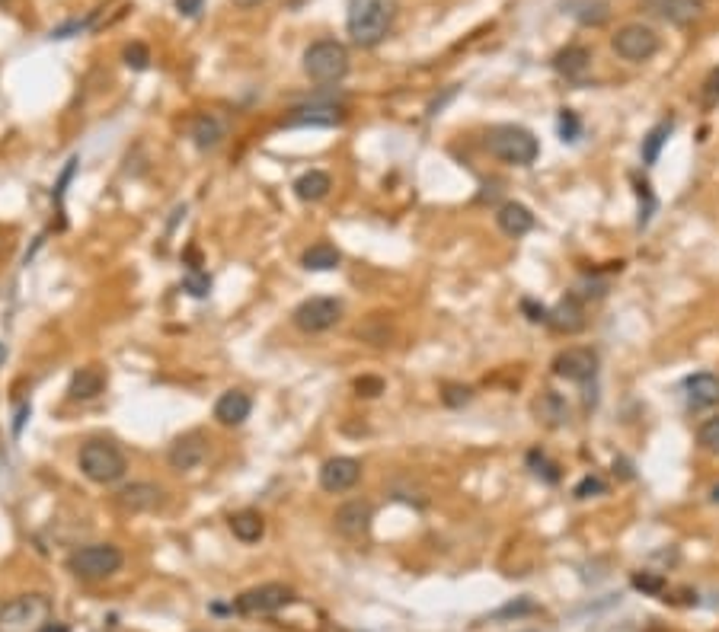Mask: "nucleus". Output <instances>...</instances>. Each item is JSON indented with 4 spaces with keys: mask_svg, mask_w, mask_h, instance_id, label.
Here are the masks:
<instances>
[{
    "mask_svg": "<svg viewBox=\"0 0 719 632\" xmlns=\"http://www.w3.org/2000/svg\"><path fill=\"white\" fill-rule=\"evenodd\" d=\"M394 20H396V0H349L345 32L352 36L355 45L371 48V45L387 39V32L394 30Z\"/></svg>",
    "mask_w": 719,
    "mask_h": 632,
    "instance_id": "obj_1",
    "label": "nucleus"
},
{
    "mask_svg": "<svg viewBox=\"0 0 719 632\" xmlns=\"http://www.w3.org/2000/svg\"><path fill=\"white\" fill-rule=\"evenodd\" d=\"M77 463H81L83 476H87L90 482H96V486H112V482L122 480L128 470L126 454L118 451V444L109 441V437H90L81 447Z\"/></svg>",
    "mask_w": 719,
    "mask_h": 632,
    "instance_id": "obj_2",
    "label": "nucleus"
},
{
    "mask_svg": "<svg viewBox=\"0 0 719 632\" xmlns=\"http://www.w3.org/2000/svg\"><path fill=\"white\" fill-rule=\"evenodd\" d=\"M486 151L502 163H512V167H531L541 153V144L522 125H496V128L486 131Z\"/></svg>",
    "mask_w": 719,
    "mask_h": 632,
    "instance_id": "obj_3",
    "label": "nucleus"
},
{
    "mask_svg": "<svg viewBox=\"0 0 719 632\" xmlns=\"http://www.w3.org/2000/svg\"><path fill=\"white\" fill-rule=\"evenodd\" d=\"M122 562H126V556H122L118 546L90 543L67 556V572L74 578H81V582H103V578H112L122 568Z\"/></svg>",
    "mask_w": 719,
    "mask_h": 632,
    "instance_id": "obj_4",
    "label": "nucleus"
},
{
    "mask_svg": "<svg viewBox=\"0 0 719 632\" xmlns=\"http://www.w3.org/2000/svg\"><path fill=\"white\" fill-rule=\"evenodd\" d=\"M52 619V601L45 594H20L0 607V632H39Z\"/></svg>",
    "mask_w": 719,
    "mask_h": 632,
    "instance_id": "obj_5",
    "label": "nucleus"
},
{
    "mask_svg": "<svg viewBox=\"0 0 719 632\" xmlns=\"http://www.w3.org/2000/svg\"><path fill=\"white\" fill-rule=\"evenodd\" d=\"M304 74L316 83H339L349 74V51L336 39H320L304 51Z\"/></svg>",
    "mask_w": 719,
    "mask_h": 632,
    "instance_id": "obj_6",
    "label": "nucleus"
},
{
    "mask_svg": "<svg viewBox=\"0 0 719 632\" xmlns=\"http://www.w3.org/2000/svg\"><path fill=\"white\" fill-rule=\"evenodd\" d=\"M294 601H298L294 588H288V584H282V582H269V584H256V588L243 591V594L237 597L234 610L247 613V617H265V613L285 610Z\"/></svg>",
    "mask_w": 719,
    "mask_h": 632,
    "instance_id": "obj_7",
    "label": "nucleus"
},
{
    "mask_svg": "<svg viewBox=\"0 0 719 632\" xmlns=\"http://www.w3.org/2000/svg\"><path fill=\"white\" fill-rule=\"evenodd\" d=\"M339 320H342V304H339L336 298H308L294 307V313H291V323L308 335L326 333V329H333Z\"/></svg>",
    "mask_w": 719,
    "mask_h": 632,
    "instance_id": "obj_8",
    "label": "nucleus"
},
{
    "mask_svg": "<svg viewBox=\"0 0 719 632\" xmlns=\"http://www.w3.org/2000/svg\"><path fill=\"white\" fill-rule=\"evenodd\" d=\"M614 51L624 61H649L659 51V36H655L653 26H643V22H630L624 30H617L614 39H611Z\"/></svg>",
    "mask_w": 719,
    "mask_h": 632,
    "instance_id": "obj_9",
    "label": "nucleus"
},
{
    "mask_svg": "<svg viewBox=\"0 0 719 632\" xmlns=\"http://www.w3.org/2000/svg\"><path fill=\"white\" fill-rule=\"evenodd\" d=\"M553 374L563 380H573V384H585L598 374V355L592 349H582V345L563 349L553 358Z\"/></svg>",
    "mask_w": 719,
    "mask_h": 632,
    "instance_id": "obj_10",
    "label": "nucleus"
},
{
    "mask_svg": "<svg viewBox=\"0 0 719 632\" xmlns=\"http://www.w3.org/2000/svg\"><path fill=\"white\" fill-rule=\"evenodd\" d=\"M345 112L336 102H304L298 109H291V116L285 118V128H336L342 125Z\"/></svg>",
    "mask_w": 719,
    "mask_h": 632,
    "instance_id": "obj_11",
    "label": "nucleus"
},
{
    "mask_svg": "<svg viewBox=\"0 0 719 632\" xmlns=\"http://www.w3.org/2000/svg\"><path fill=\"white\" fill-rule=\"evenodd\" d=\"M205 457H208V441L202 431H186V435H179L177 441L169 444L167 451V463L177 472L195 470V466H202Z\"/></svg>",
    "mask_w": 719,
    "mask_h": 632,
    "instance_id": "obj_12",
    "label": "nucleus"
},
{
    "mask_svg": "<svg viewBox=\"0 0 719 632\" xmlns=\"http://www.w3.org/2000/svg\"><path fill=\"white\" fill-rule=\"evenodd\" d=\"M361 480V463L355 457H330L320 466V489L324 492H349Z\"/></svg>",
    "mask_w": 719,
    "mask_h": 632,
    "instance_id": "obj_13",
    "label": "nucleus"
},
{
    "mask_svg": "<svg viewBox=\"0 0 719 632\" xmlns=\"http://www.w3.org/2000/svg\"><path fill=\"white\" fill-rule=\"evenodd\" d=\"M639 7L649 16L671 22V26H688L704 13V0H643Z\"/></svg>",
    "mask_w": 719,
    "mask_h": 632,
    "instance_id": "obj_14",
    "label": "nucleus"
},
{
    "mask_svg": "<svg viewBox=\"0 0 719 632\" xmlns=\"http://www.w3.org/2000/svg\"><path fill=\"white\" fill-rule=\"evenodd\" d=\"M116 502L122 511H132V515H141V511H154L163 505V489L157 482H128L116 492Z\"/></svg>",
    "mask_w": 719,
    "mask_h": 632,
    "instance_id": "obj_15",
    "label": "nucleus"
},
{
    "mask_svg": "<svg viewBox=\"0 0 719 632\" xmlns=\"http://www.w3.org/2000/svg\"><path fill=\"white\" fill-rule=\"evenodd\" d=\"M333 527H336L342 537L355 540V537H365L368 527H371V505L355 498V502H345L336 508L333 515Z\"/></svg>",
    "mask_w": 719,
    "mask_h": 632,
    "instance_id": "obj_16",
    "label": "nucleus"
},
{
    "mask_svg": "<svg viewBox=\"0 0 719 632\" xmlns=\"http://www.w3.org/2000/svg\"><path fill=\"white\" fill-rule=\"evenodd\" d=\"M250 412H253V400H250V393H243V390L221 393L218 403H214V419H218V425H224V429L243 425V421L250 419Z\"/></svg>",
    "mask_w": 719,
    "mask_h": 632,
    "instance_id": "obj_17",
    "label": "nucleus"
},
{
    "mask_svg": "<svg viewBox=\"0 0 719 632\" xmlns=\"http://www.w3.org/2000/svg\"><path fill=\"white\" fill-rule=\"evenodd\" d=\"M103 390H106V371L103 368H96V364L74 371L71 384H67V396H71L74 403H90V400H96Z\"/></svg>",
    "mask_w": 719,
    "mask_h": 632,
    "instance_id": "obj_18",
    "label": "nucleus"
},
{
    "mask_svg": "<svg viewBox=\"0 0 719 632\" xmlns=\"http://www.w3.org/2000/svg\"><path fill=\"white\" fill-rule=\"evenodd\" d=\"M224 134H228V128H224V122H221L218 116H212V112H202V116L192 118L189 138H192V144H195L198 151L208 153V151H214V147H221Z\"/></svg>",
    "mask_w": 719,
    "mask_h": 632,
    "instance_id": "obj_19",
    "label": "nucleus"
},
{
    "mask_svg": "<svg viewBox=\"0 0 719 632\" xmlns=\"http://www.w3.org/2000/svg\"><path fill=\"white\" fill-rule=\"evenodd\" d=\"M496 224H499V230L508 233V237H524V233L534 230V214H531L524 204L506 202L496 211Z\"/></svg>",
    "mask_w": 719,
    "mask_h": 632,
    "instance_id": "obj_20",
    "label": "nucleus"
},
{
    "mask_svg": "<svg viewBox=\"0 0 719 632\" xmlns=\"http://www.w3.org/2000/svg\"><path fill=\"white\" fill-rule=\"evenodd\" d=\"M688 403L694 409H710L719 403V377L710 371H700L688 377Z\"/></svg>",
    "mask_w": 719,
    "mask_h": 632,
    "instance_id": "obj_21",
    "label": "nucleus"
},
{
    "mask_svg": "<svg viewBox=\"0 0 719 632\" xmlns=\"http://www.w3.org/2000/svg\"><path fill=\"white\" fill-rule=\"evenodd\" d=\"M230 533H234L240 543H259L265 537V521L259 511L243 508L237 515H230Z\"/></svg>",
    "mask_w": 719,
    "mask_h": 632,
    "instance_id": "obj_22",
    "label": "nucleus"
},
{
    "mask_svg": "<svg viewBox=\"0 0 719 632\" xmlns=\"http://www.w3.org/2000/svg\"><path fill=\"white\" fill-rule=\"evenodd\" d=\"M333 189V179L324 173V169H308L304 176H298L294 182V195L301 202H324Z\"/></svg>",
    "mask_w": 719,
    "mask_h": 632,
    "instance_id": "obj_23",
    "label": "nucleus"
},
{
    "mask_svg": "<svg viewBox=\"0 0 719 632\" xmlns=\"http://www.w3.org/2000/svg\"><path fill=\"white\" fill-rule=\"evenodd\" d=\"M588 61H592L588 48H582V45H569V48H563L557 58H553V67L563 74L566 81H582L588 71Z\"/></svg>",
    "mask_w": 719,
    "mask_h": 632,
    "instance_id": "obj_24",
    "label": "nucleus"
},
{
    "mask_svg": "<svg viewBox=\"0 0 719 632\" xmlns=\"http://www.w3.org/2000/svg\"><path fill=\"white\" fill-rule=\"evenodd\" d=\"M339 262H342V253L326 240L314 243V247L304 249V255H301V265L308 272H333V269H339Z\"/></svg>",
    "mask_w": 719,
    "mask_h": 632,
    "instance_id": "obj_25",
    "label": "nucleus"
},
{
    "mask_svg": "<svg viewBox=\"0 0 719 632\" xmlns=\"http://www.w3.org/2000/svg\"><path fill=\"white\" fill-rule=\"evenodd\" d=\"M550 323L559 329V333H579L585 326V316H582V307L576 298L563 300L557 310H550Z\"/></svg>",
    "mask_w": 719,
    "mask_h": 632,
    "instance_id": "obj_26",
    "label": "nucleus"
},
{
    "mask_svg": "<svg viewBox=\"0 0 719 632\" xmlns=\"http://www.w3.org/2000/svg\"><path fill=\"white\" fill-rule=\"evenodd\" d=\"M671 128H675L671 122H659L653 131H649L646 138H643V163H655V160H659V151L665 147V141H668V134H671Z\"/></svg>",
    "mask_w": 719,
    "mask_h": 632,
    "instance_id": "obj_27",
    "label": "nucleus"
},
{
    "mask_svg": "<svg viewBox=\"0 0 719 632\" xmlns=\"http://www.w3.org/2000/svg\"><path fill=\"white\" fill-rule=\"evenodd\" d=\"M183 288L192 294V298H208V291H212V278H208V272L189 269L183 278Z\"/></svg>",
    "mask_w": 719,
    "mask_h": 632,
    "instance_id": "obj_28",
    "label": "nucleus"
},
{
    "mask_svg": "<svg viewBox=\"0 0 719 632\" xmlns=\"http://www.w3.org/2000/svg\"><path fill=\"white\" fill-rule=\"evenodd\" d=\"M537 412H541L543 419L550 421V425H557V421L566 419V406H563V400H559L557 393H547V396L537 403Z\"/></svg>",
    "mask_w": 719,
    "mask_h": 632,
    "instance_id": "obj_29",
    "label": "nucleus"
},
{
    "mask_svg": "<svg viewBox=\"0 0 719 632\" xmlns=\"http://www.w3.org/2000/svg\"><path fill=\"white\" fill-rule=\"evenodd\" d=\"M697 441H700V447H704V451L719 454V415H716V419H706L704 425H700Z\"/></svg>",
    "mask_w": 719,
    "mask_h": 632,
    "instance_id": "obj_30",
    "label": "nucleus"
},
{
    "mask_svg": "<svg viewBox=\"0 0 719 632\" xmlns=\"http://www.w3.org/2000/svg\"><path fill=\"white\" fill-rule=\"evenodd\" d=\"M122 58H126V65H128V67H134V71H144L147 61H151V51H147V45L132 42L126 51H122Z\"/></svg>",
    "mask_w": 719,
    "mask_h": 632,
    "instance_id": "obj_31",
    "label": "nucleus"
},
{
    "mask_svg": "<svg viewBox=\"0 0 719 632\" xmlns=\"http://www.w3.org/2000/svg\"><path fill=\"white\" fill-rule=\"evenodd\" d=\"M700 102H704L706 109H713L719 102V67H713L710 77H706L704 87H700Z\"/></svg>",
    "mask_w": 719,
    "mask_h": 632,
    "instance_id": "obj_32",
    "label": "nucleus"
},
{
    "mask_svg": "<svg viewBox=\"0 0 719 632\" xmlns=\"http://www.w3.org/2000/svg\"><path fill=\"white\" fill-rule=\"evenodd\" d=\"M579 131H582V125H579V118H576L573 109H563V112H559V138H563V141H576V138H579Z\"/></svg>",
    "mask_w": 719,
    "mask_h": 632,
    "instance_id": "obj_33",
    "label": "nucleus"
},
{
    "mask_svg": "<svg viewBox=\"0 0 719 632\" xmlns=\"http://www.w3.org/2000/svg\"><path fill=\"white\" fill-rule=\"evenodd\" d=\"M528 463L534 466V472H537V476H543V480H547V482H557V480H559L557 466H553V463H547V457H543V454L531 451V454H528Z\"/></svg>",
    "mask_w": 719,
    "mask_h": 632,
    "instance_id": "obj_34",
    "label": "nucleus"
},
{
    "mask_svg": "<svg viewBox=\"0 0 719 632\" xmlns=\"http://www.w3.org/2000/svg\"><path fill=\"white\" fill-rule=\"evenodd\" d=\"M470 396H473V390L461 384H445V393H441V400L448 406H463V403H470Z\"/></svg>",
    "mask_w": 719,
    "mask_h": 632,
    "instance_id": "obj_35",
    "label": "nucleus"
},
{
    "mask_svg": "<svg viewBox=\"0 0 719 632\" xmlns=\"http://www.w3.org/2000/svg\"><path fill=\"white\" fill-rule=\"evenodd\" d=\"M355 390H359V396H377V393H384V380L381 377H359L355 380Z\"/></svg>",
    "mask_w": 719,
    "mask_h": 632,
    "instance_id": "obj_36",
    "label": "nucleus"
},
{
    "mask_svg": "<svg viewBox=\"0 0 719 632\" xmlns=\"http://www.w3.org/2000/svg\"><path fill=\"white\" fill-rule=\"evenodd\" d=\"M93 20V16H90ZM90 20H74V22H65V26H58V30H52V39H71L74 32H83L90 26Z\"/></svg>",
    "mask_w": 719,
    "mask_h": 632,
    "instance_id": "obj_37",
    "label": "nucleus"
},
{
    "mask_svg": "<svg viewBox=\"0 0 719 632\" xmlns=\"http://www.w3.org/2000/svg\"><path fill=\"white\" fill-rule=\"evenodd\" d=\"M633 588L649 591V594H659V591H662V578H655V575H633Z\"/></svg>",
    "mask_w": 719,
    "mask_h": 632,
    "instance_id": "obj_38",
    "label": "nucleus"
},
{
    "mask_svg": "<svg viewBox=\"0 0 719 632\" xmlns=\"http://www.w3.org/2000/svg\"><path fill=\"white\" fill-rule=\"evenodd\" d=\"M522 310H524V313H531V316H528L531 323H550V310H543V307H534V304H531V300H524Z\"/></svg>",
    "mask_w": 719,
    "mask_h": 632,
    "instance_id": "obj_39",
    "label": "nucleus"
},
{
    "mask_svg": "<svg viewBox=\"0 0 719 632\" xmlns=\"http://www.w3.org/2000/svg\"><path fill=\"white\" fill-rule=\"evenodd\" d=\"M202 7H205V0H177V10L183 16H198Z\"/></svg>",
    "mask_w": 719,
    "mask_h": 632,
    "instance_id": "obj_40",
    "label": "nucleus"
},
{
    "mask_svg": "<svg viewBox=\"0 0 719 632\" xmlns=\"http://www.w3.org/2000/svg\"><path fill=\"white\" fill-rule=\"evenodd\" d=\"M588 492H604L602 480H582V486L576 489V495H579V498H588Z\"/></svg>",
    "mask_w": 719,
    "mask_h": 632,
    "instance_id": "obj_41",
    "label": "nucleus"
},
{
    "mask_svg": "<svg viewBox=\"0 0 719 632\" xmlns=\"http://www.w3.org/2000/svg\"><path fill=\"white\" fill-rule=\"evenodd\" d=\"M30 412H32V409H30V403H22V406H20V412H16V421H13V435H20V431H22V425H26V419H30Z\"/></svg>",
    "mask_w": 719,
    "mask_h": 632,
    "instance_id": "obj_42",
    "label": "nucleus"
},
{
    "mask_svg": "<svg viewBox=\"0 0 719 632\" xmlns=\"http://www.w3.org/2000/svg\"><path fill=\"white\" fill-rule=\"evenodd\" d=\"M39 632H71V629H67V626H65V623H52V619H48V623H45V626H42V629H39Z\"/></svg>",
    "mask_w": 719,
    "mask_h": 632,
    "instance_id": "obj_43",
    "label": "nucleus"
},
{
    "mask_svg": "<svg viewBox=\"0 0 719 632\" xmlns=\"http://www.w3.org/2000/svg\"><path fill=\"white\" fill-rule=\"evenodd\" d=\"M259 4H265V0H234V7H240V10H253V7H259Z\"/></svg>",
    "mask_w": 719,
    "mask_h": 632,
    "instance_id": "obj_44",
    "label": "nucleus"
},
{
    "mask_svg": "<svg viewBox=\"0 0 719 632\" xmlns=\"http://www.w3.org/2000/svg\"><path fill=\"white\" fill-rule=\"evenodd\" d=\"M7 361V349H4V342H0V364Z\"/></svg>",
    "mask_w": 719,
    "mask_h": 632,
    "instance_id": "obj_45",
    "label": "nucleus"
},
{
    "mask_svg": "<svg viewBox=\"0 0 719 632\" xmlns=\"http://www.w3.org/2000/svg\"><path fill=\"white\" fill-rule=\"evenodd\" d=\"M713 502H719V486H716V489H713Z\"/></svg>",
    "mask_w": 719,
    "mask_h": 632,
    "instance_id": "obj_46",
    "label": "nucleus"
},
{
    "mask_svg": "<svg viewBox=\"0 0 719 632\" xmlns=\"http://www.w3.org/2000/svg\"><path fill=\"white\" fill-rule=\"evenodd\" d=\"M0 4H4V0H0Z\"/></svg>",
    "mask_w": 719,
    "mask_h": 632,
    "instance_id": "obj_47",
    "label": "nucleus"
}]
</instances>
